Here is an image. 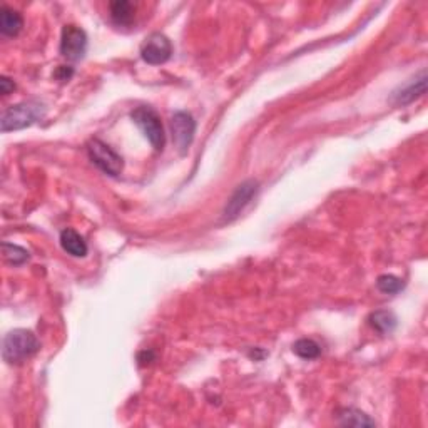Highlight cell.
<instances>
[{
    "instance_id": "cell-1",
    "label": "cell",
    "mask_w": 428,
    "mask_h": 428,
    "mask_svg": "<svg viewBox=\"0 0 428 428\" xmlns=\"http://www.w3.org/2000/svg\"><path fill=\"white\" fill-rule=\"evenodd\" d=\"M39 340L31 330L17 328L6 335L2 344V356L9 365H19L39 350Z\"/></svg>"
},
{
    "instance_id": "cell-2",
    "label": "cell",
    "mask_w": 428,
    "mask_h": 428,
    "mask_svg": "<svg viewBox=\"0 0 428 428\" xmlns=\"http://www.w3.org/2000/svg\"><path fill=\"white\" fill-rule=\"evenodd\" d=\"M45 104L40 101H24L15 106H10L9 109L3 111L2 114V131H19V129L29 127L44 118Z\"/></svg>"
},
{
    "instance_id": "cell-3",
    "label": "cell",
    "mask_w": 428,
    "mask_h": 428,
    "mask_svg": "<svg viewBox=\"0 0 428 428\" xmlns=\"http://www.w3.org/2000/svg\"><path fill=\"white\" fill-rule=\"evenodd\" d=\"M131 118L137 124V127L143 131V134L148 137V141L151 143V146L156 151H163L164 148V129L163 122H161L159 116L154 109L151 107H137L131 112Z\"/></svg>"
},
{
    "instance_id": "cell-4",
    "label": "cell",
    "mask_w": 428,
    "mask_h": 428,
    "mask_svg": "<svg viewBox=\"0 0 428 428\" xmlns=\"http://www.w3.org/2000/svg\"><path fill=\"white\" fill-rule=\"evenodd\" d=\"M87 152H89L90 161L101 169L102 173L109 174V176H119L122 173L124 161L118 152L101 139H90L87 143Z\"/></svg>"
},
{
    "instance_id": "cell-5",
    "label": "cell",
    "mask_w": 428,
    "mask_h": 428,
    "mask_svg": "<svg viewBox=\"0 0 428 428\" xmlns=\"http://www.w3.org/2000/svg\"><path fill=\"white\" fill-rule=\"evenodd\" d=\"M87 51V35L81 27L65 26L61 35V54L68 61L76 62L84 57Z\"/></svg>"
},
{
    "instance_id": "cell-6",
    "label": "cell",
    "mask_w": 428,
    "mask_h": 428,
    "mask_svg": "<svg viewBox=\"0 0 428 428\" xmlns=\"http://www.w3.org/2000/svg\"><path fill=\"white\" fill-rule=\"evenodd\" d=\"M173 54V44L168 37L154 32L144 40L143 47H141V57L144 62L151 65H159L164 64L166 61H169Z\"/></svg>"
},
{
    "instance_id": "cell-7",
    "label": "cell",
    "mask_w": 428,
    "mask_h": 428,
    "mask_svg": "<svg viewBox=\"0 0 428 428\" xmlns=\"http://www.w3.org/2000/svg\"><path fill=\"white\" fill-rule=\"evenodd\" d=\"M171 131L174 144L180 149L181 154H186L194 139V132H196V122L193 116L184 111L176 112L171 119Z\"/></svg>"
},
{
    "instance_id": "cell-8",
    "label": "cell",
    "mask_w": 428,
    "mask_h": 428,
    "mask_svg": "<svg viewBox=\"0 0 428 428\" xmlns=\"http://www.w3.org/2000/svg\"><path fill=\"white\" fill-rule=\"evenodd\" d=\"M256 193H257L256 181H244L243 184H239L235 193H232L230 201H228L226 207H224V218L226 219L236 218V216L246 207L248 203L255 198Z\"/></svg>"
},
{
    "instance_id": "cell-9",
    "label": "cell",
    "mask_w": 428,
    "mask_h": 428,
    "mask_svg": "<svg viewBox=\"0 0 428 428\" xmlns=\"http://www.w3.org/2000/svg\"><path fill=\"white\" fill-rule=\"evenodd\" d=\"M427 89V74L425 70H422L420 72L418 77L411 79L409 84H405L403 87H400V90H397V93L393 94V101L398 104V106H405V104L413 102L415 99L420 97L422 94H425Z\"/></svg>"
},
{
    "instance_id": "cell-10",
    "label": "cell",
    "mask_w": 428,
    "mask_h": 428,
    "mask_svg": "<svg viewBox=\"0 0 428 428\" xmlns=\"http://www.w3.org/2000/svg\"><path fill=\"white\" fill-rule=\"evenodd\" d=\"M61 246L70 256L84 257L87 255V244L84 238L76 230H64L61 232Z\"/></svg>"
},
{
    "instance_id": "cell-11",
    "label": "cell",
    "mask_w": 428,
    "mask_h": 428,
    "mask_svg": "<svg viewBox=\"0 0 428 428\" xmlns=\"http://www.w3.org/2000/svg\"><path fill=\"white\" fill-rule=\"evenodd\" d=\"M24 19L17 10L3 6L0 9V32L7 37H15L22 31Z\"/></svg>"
},
{
    "instance_id": "cell-12",
    "label": "cell",
    "mask_w": 428,
    "mask_h": 428,
    "mask_svg": "<svg viewBox=\"0 0 428 428\" xmlns=\"http://www.w3.org/2000/svg\"><path fill=\"white\" fill-rule=\"evenodd\" d=\"M370 325L372 328H375L378 333L381 335H388L397 328V317L388 310H378L375 313L370 315L368 318Z\"/></svg>"
},
{
    "instance_id": "cell-13",
    "label": "cell",
    "mask_w": 428,
    "mask_h": 428,
    "mask_svg": "<svg viewBox=\"0 0 428 428\" xmlns=\"http://www.w3.org/2000/svg\"><path fill=\"white\" fill-rule=\"evenodd\" d=\"M111 17L118 26H129L134 19V6L127 0H118L111 3Z\"/></svg>"
},
{
    "instance_id": "cell-14",
    "label": "cell",
    "mask_w": 428,
    "mask_h": 428,
    "mask_svg": "<svg viewBox=\"0 0 428 428\" xmlns=\"http://www.w3.org/2000/svg\"><path fill=\"white\" fill-rule=\"evenodd\" d=\"M340 423L348 427H373L375 420H372L367 413L356 409H343L338 413Z\"/></svg>"
},
{
    "instance_id": "cell-15",
    "label": "cell",
    "mask_w": 428,
    "mask_h": 428,
    "mask_svg": "<svg viewBox=\"0 0 428 428\" xmlns=\"http://www.w3.org/2000/svg\"><path fill=\"white\" fill-rule=\"evenodd\" d=\"M2 255L3 260L7 261V263L14 264V266H20L24 264L26 261H29V251L27 249L17 246V244H10V243H3L2 244Z\"/></svg>"
},
{
    "instance_id": "cell-16",
    "label": "cell",
    "mask_w": 428,
    "mask_h": 428,
    "mask_svg": "<svg viewBox=\"0 0 428 428\" xmlns=\"http://www.w3.org/2000/svg\"><path fill=\"white\" fill-rule=\"evenodd\" d=\"M293 351L296 353L300 358L313 360V358H318L319 353H322V348H319V344L315 342V340L301 338L293 344Z\"/></svg>"
},
{
    "instance_id": "cell-17",
    "label": "cell",
    "mask_w": 428,
    "mask_h": 428,
    "mask_svg": "<svg viewBox=\"0 0 428 428\" xmlns=\"http://www.w3.org/2000/svg\"><path fill=\"white\" fill-rule=\"evenodd\" d=\"M377 286L381 293L397 294L403 290V281L393 274H381L377 280Z\"/></svg>"
},
{
    "instance_id": "cell-18",
    "label": "cell",
    "mask_w": 428,
    "mask_h": 428,
    "mask_svg": "<svg viewBox=\"0 0 428 428\" xmlns=\"http://www.w3.org/2000/svg\"><path fill=\"white\" fill-rule=\"evenodd\" d=\"M15 89V84L14 82L10 81L9 77H6L3 76L2 79H0V93H2L3 95H7V94H10L12 90Z\"/></svg>"
}]
</instances>
